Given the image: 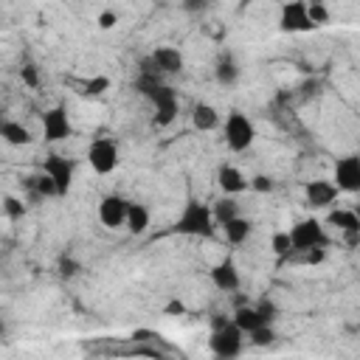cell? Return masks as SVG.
<instances>
[{
    "label": "cell",
    "instance_id": "obj_1",
    "mask_svg": "<svg viewBox=\"0 0 360 360\" xmlns=\"http://www.w3.org/2000/svg\"><path fill=\"white\" fill-rule=\"evenodd\" d=\"M217 219H214V211L208 202L197 200V197H188L172 225L174 233L180 236H194V239H211L217 233Z\"/></svg>",
    "mask_w": 360,
    "mask_h": 360
},
{
    "label": "cell",
    "instance_id": "obj_2",
    "mask_svg": "<svg viewBox=\"0 0 360 360\" xmlns=\"http://www.w3.org/2000/svg\"><path fill=\"white\" fill-rule=\"evenodd\" d=\"M245 332L233 323V318H214V329H211V338H208V349L211 354L222 357V360H231V357H239L242 349H245Z\"/></svg>",
    "mask_w": 360,
    "mask_h": 360
},
{
    "label": "cell",
    "instance_id": "obj_3",
    "mask_svg": "<svg viewBox=\"0 0 360 360\" xmlns=\"http://www.w3.org/2000/svg\"><path fill=\"white\" fill-rule=\"evenodd\" d=\"M219 129H222V141L231 152H248L256 143V124L242 110H231Z\"/></svg>",
    "mask_w": 360,
    "mask_h": 360
},
{
    "label": "cell",
    "instance_id": "obj_4",
    "mask_svg": "<svg viewBox=\"0 0 360 360\" xmlns=\"http://www.w3.org/2000/svg\"><path fill=\"white\" fill-rule=\"evenodd\" d=\"M290 239H292V256H301L312 248H329L332 236L326 231V222H321L318 217H304L290 228Z\"/></svg>",
    "mask_w": 360,
    "mask_h": 360
},
{
    "label": "cell",
    "instance_id": "obj_5",
    "mask_svg": "<svg viewBox=\"0 0 360 360\" xmlns=\"http://www.w3.org/2000/svg\"><path fill=\"white\" fill-rule=\"evenodd\" d=\"M231 318H233V323H236L245 335H250V332H256V329L273 323V321L278 318V307H276L273 301H259V304H245V301H239Z\"/></svg>",
    "mask_w": 360,
    "mask_h": 360
},
{
    "label": "cell",
    "instance_id": "obj_6",
    "mask_svg": "<svg viewBox=\"0 0 360 360\" xmlns=\"http://www.w3.org/2000/svg\"><path fill=\"white\" fill-rule=\"evenodd\" d=\"M87 163H90V169L96 172V174H101V177H107V174H112L118 166H121V152H118V143L112 141V138H107V135H98V138H93L90 141V146H87Z\"/></svg>",
    "mask_w": 360,
    "mask_h": 360
},
{
    "label": "cell",
    "instance_id": "obj_7",
    "mask_svg": "<svg viewBox=\"0 0 360 360\" xmlns=\"http://www.w3.org/2000/svg\"><path fill=\"white\" fill-rule=\"evenodd\" d=\"M143 98L152 101V127L163 129V127H172L177 112H180V104H177V93L169 87V84H158L152 87L149 93H143Z\"/></svg>",
    "mask_w": 360,
    "mask_h": 360
},
{
    "label": "cell",
    "instance_id": "obj_8",
    "mask_svg": "<svg viewBox=\"0 0 360 360\" xmlns=\"http://www.w3.org/2000/svg\"><path fill=\"white\" fill-rule=\"evenodd\" d=\"M278 31L281 34H309L315 31V22L309 17L307 0H287L278 8Z\"/></svg>",
    "mask_w": 360,
    "mask_h": 360
},
{
    "label": "cell",
    "instance_id": "obj_9",
    "mask_svg": "<svg viewBox=\"0 0 360 360\" xmlns=\"http://www.w3.org/2000/svg\"><path fill=\"white\" fill-rule=\"evenodd\" d=\"M340 188L335 186L332 177H312L304 183V205L309 211H329L338 205Z\"/></svg>",
    "mask_w": 360,
    "mask_h": 360
},
{
    "label": "cell",
    "instance_id": "obj_10",
    "mask_svg": "<svg viewBox=\"0 0 360 360\" xmlns=\"http://www.w3.org/2000/svg\"><path fill=\"white\" fill-rule=\"evenodd\" d=\"M42 138L48 143H62L73 135V124H70V115H68V107L62 101H56L53 107H48L42 112Z\"/></svg>",
    "mask_w": 360,
    "mask_h": 360
},
{
    "label": "cell",
    "instance_id": "obj_11",
    "mask_svg": "<svg viewBox=\"0 0 360 360\" xmlns=\"http://www.w3.org/2000/svg\"><path fill=\"white\" fill-rule=\"evenodd\" d=\"M332 180L340 194H360V155H343L332 163Z\"/></svg>",
    "mask_w": 360,
    "mask_h": 360
},
{
    "label": "cell",
    "instance_id": "obj_12",
    "mask_svg": "<svg viewBox=\"0 0 360 360\" xmlns=\"http://www.w3.org/2000/svg\"><path fill=\"white\" fill-rule=\"evenodd\" d=\"M42 172L56 183V191H59V197H65L70 188H73V177H76V163L70 160V158H65V155H48L45 158V163H42Z\"/></svg>",
    "mask_w": 360,
    "mask_h": 360
},
{
    "label": "cell",
    "instance_id": "obj_13",
    "mask_svg": "<svg viewBox=\"0 0 360 360\" xmlns=\"http://www.w3.org/2000/svg\"><path fill=\"white\" fill-rule=\"evenodd\" d=\"M127 211H129V200L121 197V194H104L98 200V222L107 228V231H118L127 225Z\"/></svg>",
    "mask_w": 360,
    "mask_h": 360
},
{
    "label": "cell",
    "instance_id": "obj_14",
    "mask_svg": "<svg viewBox=\"0 0 360 360\" xmlns=\"http://www.w3.org/2000/svg\"><path fill=\"white\" fill-rule=\"evenodd\" d=\"M326 225L335 228V231L343 236V242H346L349 248L360 242V219H357L354 208H329Z\"/></svg>",
    "mask_w": 360,
    "mask_h": 360
},
{
    "label": "cell",
    "instance_id": "obj_15",
    "mask_svg": "<svg viewBox=\"0 0 360 360\" xmlns=\"http://www.w3.org/2000/svg\"><path fill=\"white\" fill-rule=\"evenodd\" d=\"M152 70H158L160 76H174L183 70L186 65V56L180 53V48L174 45H158L152 53H149V62H146Z\"/></svg>",
    "mask_w": 360,
    "mask_h": 360
},
{
    "label": "cell",
    "instance_id": "obj_16",
    "mask_svg": "<svg viewBox=\"0 0 360 360\" xmlns=\"http://www.w3.org/2000/svg\"><path fill=\"white\" fill-rule=\"evenodd\" d=\"M214 180H217L219 191L222 194H231V197H239V194H245L250 188V177L239 166H233V163H219Z\"/></svg>",
    "mask_w": 360,
    "mask_h": 360
},
{
    "label": "cell",
    "instance_id": "obj_17",
    "mask_svg": "<svg viewBox=\"0 0 360 360\" xmlns=\"http://www.w3.org/2000/svg\"><path fill=\"white\" fill-rule=\"evenodd\" d=\"M208 278H211V284H214L219 292H236V290L242 287V273H239V267H236V262H233L231 256L219 259V262L208 270Z\"/></svg>",
    "mask_w": 360,
    "mask_h": 360
},
{
    "label": "cell",
    "instance_id": "obj_18",
    "mask_svg": "<svg viewBox=\"0 0 360 360\" xmlns=\"http://www.w3.org/2000/svg\"><path fill=\"white\" fill-rule=\"evenodd\" d=\"M191 127L197 132H214L222 127V115L211 101H197L191 107Z\"/></svg>",
    "mask_w": 360,
    "mask_h": 360
},
{
    "label": "cell",
    "instance_id": "obj_19",
    "mask_svg": "<svg viewBox=\"0 0 360 360\" xmlns=\"http://www.w3.org/2000/svg\"><path fill=\"white\" fill-rule=\"evenodd\" d=\"M0 138H3L8 146H31V143H34L31 129H28L22 121H14V118H6V121L0 124Z\"/></svg>",
    "mask_w": 360,
    "mask_h": 360
},
{
    "label": "cell",
    "instance_id": "obj_20",
    "mask_svg": "<svg viewBox=\"0 0 360 360\" xmlns=\"http://www.w3.org/2000/svg\"><path fill=\"white\" fill-rule=\"evenodd\" d=\"M222 233H225V242L228 245H245L253 236V219L245 217V214H239V217H233L231 222L222 225Z\"/></svg>",
    "mask_w": 360,
    "mask_h": 360
},
{
    "label": "cell",
    "instance_id": "obj_21",
    "mask_svg": "<svg viewBox=\"0 0 360 360\" xmlns=\"http://www.w3.org/2000/svg\"><path fill=\"white\" fill-rule=\"evenodd\" d=\"M149 225H152V211H149L143 202L129 200V211H127V225H124V228H127L132 236H141V233L149 231Z\"/></svg>",
    "mask_w": 360,
    "mask_h": 360
},
{
    "label": "cell",
    "instance_id": "obj_22",
    "mask_svg": "<svg viewBox=\"0 0 360 360\" xmlns=\"http://www.w3.org/2000/svg\"><path fill=\"white\" fill-rule=\"evenodd\" d=\"M110 87H112V79L107 73H93V76H87V79L79 82V90L76 93L82 98H101Z\"/></svg>",
    "mask_w": 360,
    "mask_h": 360
},
{
    "label": "cell",
    "instance_id": "obj_23",
    "mask_svg": "<svg viewBox=\"0 0 360 360\" xmlns=\"http://www.w3.org/2000/svg\"><path fill=\"white\" fill-rule=\"evenodd\" d=\"M211 211H214V219H217V225L222 228L225 222H231L233 217H239L242 211H239V202L231 197V194H222L214 205H211Z\"/></svg>",
    "mask_w": 360,
    "mask_h": 360
},
{
    "label": "cell",
    "instance_id": "obj_24",
    "mask_svg": "<svg viewBox=\"0 0 360 360\" xmlns=\"http://www.w3.org/2000/svg\"><path fill=\"white\" fill-rule=\"evenodd\" d=\"M214 76H217V82H219V84L231 87V84H236V79H239V65H236L231 56H225V59H219V62H217Z\"/></svg>",
    "mask_w": 360,
    "mask_h": 360
},
{
    "label": "cell",
    "instance_id": "obj_25",
    "mask_svg": "<svg viewBox=\"0 0 360 360\" xmlns=\"http://www.w3.org/2000/svg\"><path fill=\"white\" fill-rule=\"evenodd\" d=\"M28 186H31V191L37 194V197H59V191H56V183L39 169V174H34V177H28Z\"/></svg>",
    "mask_w": 360,
    "mask_h": 360
},
{
    "label": "cell",
    "instance_id": "obj_26",
    "mask_svg": "<svg viewBox=\"0 0 360 360\" xmlns=\"http://www.w3.org/2000/svg\"><path fill=\"white\" fill-rule=\"evenodd\" d=\"M270 253L276 259H287L292 256V239H290V231H273L270 236Z\"/></svg>",
    "mask_w": 360,
    "mask_h": 360
},
{
    "label": "cell",
    "instance_id": "obj_27",
    "mask_svg": "<svg viewBox=\"0 0 360 360\" xmlns=\"http://www.w3.org/2000/svg\"><path fill=\"white\" fill-rule=\"evenodd\" d=\"M307 3H309V17H312L315 28H323V25H329L332 14H329L326 3H323V0H307Z\"/></svg>",
    "mask_w": 360,
    "mask_h": 360
},
{
    "label": "cell",
    "instance_id": "obj_28",
    "mask_svg": "<svg viewBox=\"0 0 360 360\" xmlns=\"http://www.w3.org/2000/svg\"><path fill=\"white\" fill-rule=\"evenodd\" d=\"M3 211H6L8 219H22L25 217V202L20 197H14V194H6L3 197Z\"/></svg>",
    "mask_w": 360,
    "mask_h": 360
},
{
    "label": "cell",
    "instance_id": "obj_29",
    "mask_svg": "<svg viewBox=\"0 0 360 360\" xmlns=\"http://www.w3.org/2000/svg\"><path fill=\"white\" fill-rule=\"evenodd\" d=\"M273 340H276L273 323H267V326H262V329H256V332L248 335V343H253V346H270Z\"/></svg>",
    "mask_w": 360,
    "mask_h": 360
},
{
    "label": "cell",
    "instance_id": "obj_30",
    "mask_svg": "<svg viewBox=\"0 0 360 360\" xmlns=\"http://www.w3.org/2000/svg\"><path fill=\"white\" fill-rule=\"evenodd\" d=\"M20 82H22L25 87L37 90V87H39V68H37V65H31V62H28V65H22V68H20Z\"/></svg>",
    "mask_w": 360,
    "mask_h": 360
},
{
    "label": "cell",
    "instance_id": "obj_31",
    "mask_svg": "<svg viewBox=\"0 0 360 360\" xmlns=\"http://www.w3.org/2000/svg\"><path fill=\"white\" fill-rule=\"evenodd\" d=\"M276 188V180L270 177V174H253L250 177V191H256V194H270Z\"/></svg>",
    "mask_w": 360,
    "mask_h": 360
},
{
    "label": "cell",
    "instance_id": "obj_32",
    "mask_svg": "<svg viewBox=\"0 0 360 360\" xmlns=\"http://www.w3.org/2000/svg\"><path fill=\"white\" fill-rule=\"evenodd\" d=\"M96 25H98L101 31H112V28L118 25V11H115V8L98 11V14H96Z\"/></svg>",
    "mask_w": 360,
    "mask_h": 360
},
{
    "label": "cell",
    "instance_id": "obj_33",
    "mask_svg": "<svg viewBox=\"0 0 360 360\" xmlns=\"http://www.w3.org/2000/svg\"><path fill=\"white\" fill-rule=\"evenodd\" d=\"M326 253H329V248H312V250L301 253V262H304V264H309V267H318V264H323V262H326Z\"/></svg>",
    "mask_w": 360,
    "mask_h": 360
},
{
    "label": "cell",
    "instance_id": "obj_34",
    "mask_svg": "<svg viewBox=\"0 0 360 360\" xmlns=\"http://www.w3.org/2000/svg\"><path fill=\"white\" fill-rule=\"evenodd\" d=\"M186 304L180 301V298H172V301H166V307H163V315H169V318H177V315H186Z\"/></svg>",
    "mask_w": 360,
    "mask_h": 360
},
{
    "label": "cell",
    "instance_id": "obj_35",
    "mask_svg": "<svg viewBox=\"0 0 360 360\" xmlns=\"http://www.w3.org/2000/svg\"><path fill=\"white\" fill-rule=\"evenodd\" d=\"M79 273V264L73 262V259H65L62 256V262H59V276H65V278H73Z\"/></svg>",
    "mask_w": 360,
    "mask_h": 360
},
{
    "label": "cell",
    "instance_id": "obj_36",
    "mask_svg": "<svg viewBox=\"0 0 360 360\" xmlns=\"http://www.w3.org/2000/svg\"><path fill=\"white\" fill-rule=\"evenodd\" d=\"M352 208H354V214H357V219H360V202H354Z\"/></svg>",
    "mask_w": 360,
    "mask_h": 360
}]
</instances>
